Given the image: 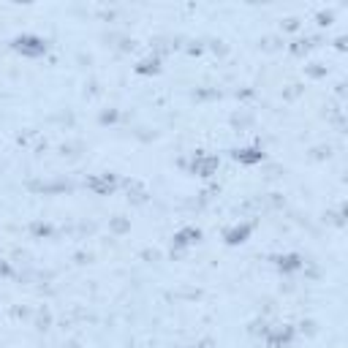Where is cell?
<instances>
[{
  "mask_svg": "<svg viewBox=\"0 0 348 348\" xmlns=\"http://www.w3.org/2000/svg\"><path fill=\"white\" fill-rule=\"evenodd\" d=\"M14 49L22 52V54H30V57H38V54L46 52V44H44V38H38V36H22L14 41Z\"/></svg>",
  "mask_w": 348,
  "mask_h": 348,
  "instance_id": "6da1fadb",
  "label": "cell"
},
{
  "mask_svg": "<svg viewBox=\"0 0 348 348\" xmlns=\"http://www.w3.org/2000/svg\"><path fill=\"white\" fill-rule=\"evenodd\" d=\"M234 158H237L240 163H258L261 158H264V153H261V150H256V147H250V150H237Z\"/></svg>",
  "mask_w": 348,
  "mask_h": 348,
  "instance_id": "7a4b0ae2",
  "label": "cell"
},
{
  "mask_svg": "<svg viewBox=\"0 0 348 348\" xmlns=\"http://www.w3.org/2000/svg\"><path fill=\"white\" fill-rule=\"evenodd\" d=\"M215 166H218L215 158H199V161H193V171L201 174V177H210L215 171Z\"/></svg>",
  "mask_w": 348,
  "mask_h": 348,
  "instance_id": "3957f363",
  "label": "cell"
},
{
  "mask_svg": "<svg viewBox=\"0 0 348 348\" xmlns=\"http://www.w3.org/2000/svg\"><path fill=\"white\" fill-rule=\"evenodd\" d=\"M90 188L93 191H98V193H106V191H112L114 188V177H101V180H90Z\"/></svg>",
  "mask_w": 348,
  "mask_h": 348,
  "instance_id": "277c9868",
  "label": "cell"
},
{
  "mask_svg": "<svg viewBox=\"0 0 348 348\" xmlns=\"http://www.w3.org/2000/svg\"><path fill=\"white\" fill-rule=\"evenodd\" d=\"M199 240V228H185V231H180L177 237H174V242L177 245H191Z\"/></svg>",
  "mask_w": 348,
  "mask_h": 348,
  "instance_id": "5b68a950",
  "label": "cell"
},
{
  "mask_svg": "<svg viewBox=\"0 0 348 348\" xmlns=\"http://www.w3.org/2000/svg\"><path fill=\"white\" fill-rule=\"evenodd\" d=\"M245 237H248V226H240V228H231V231L226 234V240L231 245H237V242H242Z\"/></svg>",
  "mask_w": 348,
  "mask_h": 348,
  "instance_id": "8992f818",
  "label": "cell"
},
{
  "mask_svg": "<svg viewBox=\"0 0 348 348\" xmlns=\"http://www.w3.org/2000/svg\"><path fill=\"white\" fill-rule=\"evenodd\" d=\"M278 264H280V270H299L302 261H299V256H286V258H280Z\"/></svg>",
  "mask_w": 348,
  "mask_h": 348,
  "instance_id": "52a82bcc",
  "label": "cell"
},
{
  "mask_svg": "<svg viewBox=\"0 0 348 348\" xmlns=\"http://www.w3.org/2000/svg\"><path fill=\"white\" fill-rule=\"evenodd\" d=\"M3 275H9V264H3V261H0V278H3Z\"/></svg>",
  "mask_w": 348,
  "mask_h": 348,
  "instance_id": "ba28073f",
  "label": "cell"
}]
</instances>
